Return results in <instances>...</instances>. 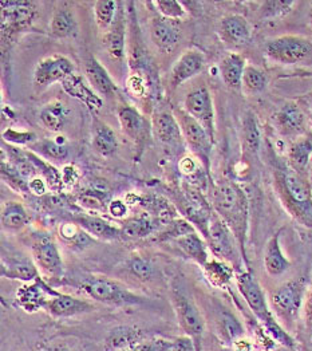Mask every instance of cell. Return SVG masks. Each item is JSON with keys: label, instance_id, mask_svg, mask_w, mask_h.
<instances>
[{"label": "cell", "instance_id": "obj_1", "mask_svg": "<svg viewBox=\"0 0 312 351\" xmlns=\"http://www.w3.org/2000/svg\"><path fill=\"white\" fill-rule=\"evenodd\" d=\"M211 204L219 217L235 234L241 255L245 258V240L248 231L250 204L244 189L232 180H220L212 185Z\"/></svg>", "mask_w": 312, "mask_h": 351}, {"label": "cell", "instance_id": "obj_2", "mask_svg": "<svg viewBox=\"0 0 312 351\" xmlns=\"http://www.w3.org/2000/svg\"><path fill=\"white\" fill-rule=\"evenodd\" d=\"M274 185L288 213L302 226L312 228V185L310 176L280 164L274 168Z\"/></svg>", "mask_w": 312, "mask_h": 351}, {"label": "cell", "instance_id": "obj_3", "mask_svg": "<svg viewBox=\"0 0 312 351\" xmlns=\"http://www.w3.org/2000/svg\"><path fill=\"white\" fill-rule=\"evenodd\" d=\"M1 8V47L11 49L21 34L34 26L39 16L38 3L32 0L0 1Z\"/></svg>", "mask_w": 312, "mask_h": 351}, {"label": "cell", "instance_id": "obj_4", "mask_svg": "<svg viewBox=\"0 0 312 351\" xmlns=\"http://www.w3.org/2000/svg\"><path fill=\"white\" fill-rule=\"evenodd\" d=\"M176 202L177 209L184 215V219H187L201 236L206 239L215 210L211 202L205 197L204 191L188 181H182Z\"/></svg>", "mask_w": 312, "mask_h": 351}, {"label": "cell", "instance_id": "obj_5", "mask_svg": "<svg viewBox=\"0 0 312 351\" xmlns=\"http://www.w3.org/2000/svg\"><path fill=\"white\" fill-rule=\"evenodd\" d=\"M236 280H237L239 291L243 295L244 300L247 302L250 308L254 311L256 317L265 324L268 331L272 332L276 339H279L285 345H291V339L288 338V335L274 319V317L268 308L265 295L263 293V289L255 276L250 271H245V272L239 274L236 276Z\"/></svg>", "mask_w": 312, "mask_h": 351}, {"label": "cell", "instance_id": "obj_6", "mask_svg": "<svg viewBox=\"0 0 312 351\" xmlns=\"http://www.w3.org/2000/svg\"><path fill=\"white\" fill-rule=\"evenodd\" d=\"M81 289L90 299L105 304L134 306L145 302V298L129 290L123 283L108 276H88L82 282Z\"/></svg>", "mask_w": 312, "mask_h": 351}, {"label": "cell", "instance_id": "obj_7", "mask_svg": "<svg viewBox=\"0 0 312 351\" xmlns=\"http://www.w3.org/2000/svg\"><path fill=\"white\" fill-rule=\"evenodd\" d=\"M173 113L180 123L182 138L189 147L192 156L199 160L206 173L211 176V157L215 141L209 137L206 130L199 122L185 112L184 108H174Z\"/></svg>", "mask_w": 312, "mask_h": 351}, {"label": "cell", "instance_id": "obj_8", "mask_svg": "<svg viewBox=\"0 0 312 351\" xmlns=\"http://www.w3.org/2000/svg\"><path fill=\"white\" fill-rule=\"evenodd\" d=\"M265 56L282 64H298L312 58V42L299 35H282L267 40Z\"/></svg>", "mask_w": 312, "mask_h": 351}, {"label": "cell", "instance_id": "obj_9", "mask_svg": "<svg viewBox=\"0 0 312 351\" xmlns=\"http://www.w3.org/2000/svg\"><path fill=\"white\" fill-rule=\"evenodd\" d=\"M205 241L208 244L209 251L215 255L216 259L227 262L232 267L239 264V252L241 254L239 243L235 234L229 230V227L219 217L216 212L212 217L209 232Z\"/></svg>", "mask_w": 312, "mask_h": 351}, {"label": "cell", "instance_id": "obj_10", "mask_svg": "<svg viewBox=\"0 0 312 351\" xmlns=\"http://www.w3.org/2000/svg\"><path fill=\"white\" fill-rule=\"evenodd\" d=\"M171 303L180 327L182 328L185 335L193 339L196 350L201 351L205 324L197 306L193 303V300H191L187 295H184L178 290L171 291Z\"/></svg>", "mask_w": 312, "mask_h": 351}, {"label": "cell", "instance_id": "obj_11", "mask_svg": "<svg viewBox=\"0 0 312 351\" xmlns=\"http://www.w3.org/2000/svg\"><path fill=\"white\" fill-rule=\"evenodd\" d=\"M306 293L304 279H293L271 293V306L283 321H292L300 311Z\"/></svg>", "mask_w": 312, "mask_h": 351}, {"label": "cell", "instance_id": "obj_12", "mask_svg": "<svg viewBox=\"0 0 312 351\" xmlns=\"http://www.w3.org/2000/svg\"><path fill=\"white\" fill-rule=\"evenodd\" d=\"M31 255L39 272L53 280L63 276V261L57 243L47 234L36 236L31 243Z\"/></svg>", "mask_w": 312, "mask_h": 351}, {"label": "cell", "instance_id": "obj_13", "mask_svg": "<svg viewBox=\"0 0 312 351\" xmlns=\"http://www.w3.org/2000/svg\"><path fill=\"white\" fill-rule=\"evenodd\" d=\"M184 109L188 114L195 118L206 130L209 137L215 141L216 123H215V106L213 98L206 86H199L189 91L184 99Z\"/></svg>", "mask_w": 312, "mask_h": 351}, {"label": "cell", "instance_id": "obj_14", "mask_svg": "<svg viewBox=\"0 0 312 351\" xmlns=\"http://www.w3.org/2000/svg\"><path fill=\"white\" fill-rule=\"evenodd\" d=\"M74 63L64 56H51L40 59L34 70L35 88H45L63 82L66 78L74 74Z\"/></svg>", "mask_w": 312, "mask_h": 351}, {"label": "cell", "instance_id": "obj_15", "mask_svg": "<svg viewBox=\"0 0 312 351\" xmlns=\"http://www.w3.org/2000/svg\"><path fill=\"white\" fill-rule=\"evenodd\" d=\"M274 122L278 133L288 138H299L309 132L310 118L296 102H285L275 113ZM311 126V125H310Z\"/></svg>", "mask_w": 312, "mask_h": 351}, {"label": "cell", "instance_id": "obj_16", "mask_svg": "<svg viewBox=\"0 0 312 351\" xmlns=\"http://www.w3.org/2000/svg\"><path fill=\"white\" fill-rule=\"evenodd\" d=\"M117 117L123 134L128 136L137 147H143L153 132L152 121H149L137 108L132 105L118 106Z\"/></svg>", "mask_w": 312, "mask_h": 351}, {"label": "cell", "instance_id": "obj_17", "mask_svg": "<svg viewBox=\"0 0 312 351\" xmlns=\"http://www.w3.org/2000/svg\"><path fill=\"white\" fill-rule=\"evenodd\" d=\"M126 3L119 1L118 12L114 19L112 27L104 35V46L114 60H122L126 57V39H128V10Z\"/></svg>", "mask_w": 312, "mask_h": 351}, {"label": "cell", "instance_id": "obj_18", "mask_svg": "<svg viewBox=\"0 0 312 351\" xmlns=\"http://www.w3.org/2000/svg\"><path fill=\"white\" fill-rule=\"evenodd\" d=\"M220 39L232 47H244L252 39V27L250 22L239 14H230L221 18L219 23Z\"/></svg>", "mask_w": 312, "mask_h": 351}, {"label": "cell", "instance_id": "obj_19", "mask_svg": "<svg viewBox=\"0 0 312 351\" xmlns=\"http://www.w3.org/2000/svg\"><path fill=\"white\" fill-rule=\"evenodd\" d=\"M205 67V56L200 50L189 49L182 53L173 64L169 84L171 88H180L187 81L195 78Z\"/></svg>", "mask_w": 312, "mask_h": 351}, {"label": "cell", "instance_id": "obj_20", "mask_svg": "<svg viewBox=\"0 0 312 351\" xmlns=\"http://www.w3.org/2000/svg\"><path fill=\"white\" fill-rule=\"evenodd\" d=\"M45 310L54 318H71L95 310V306L86 299L67 293H59L47 300Z\"/></svg>", "mask_w": 312, "mask_h": 351}, {"label": "cell", "instance_id": "obj_21", "mask_svg": "<svg viewBox=\"0 0 312 351\" xmlns=\"http://www.w3.org/2000/svg\"><path fill=\"white\" fill-rule=\"evenodd\" d=\"M150 38L157 49L169 53L180 42L181 29L178 27L177 21L156 15L150 21Z\"/></svg>", "mask_w": 312, "mask_h": 351}, {"label": "cell", "instance_id": "obj_22", "mask_svg": "<svg viewBox=\"0 0 312 351\" xmlns=\"http://www.w3.org/2000/svg\"><path fill=\"white\" fill-rule=\"evenodd\" d=\"M152 129L158 141L165 145L174 147L181 144V141L184 140L180 123L173 112H154L152 116Z\"/></svg>", "mask_w": 312, "mask_h": 351}, {"label": "cell", "instance_id": "obj_23", "mask_svg": "<svg viewBox=\"0 0 312 351\" xmlns=\"http://www.w3.org/2000/svg\"><path fill=\"white\" fill-rule=\"evenodd\" d=\"M62 88L70 97L82 102L93 113H98L104 106V99L101 95H98L94 88L87 85L85 80L75 73L62 82Z\"/></svg>", "mask_w": 312, "mask_h": 351}, {"label": "cell", "instance_id": "obj_24", "mask_svg": "<svg viewBox=\"0 0 312 351\" xmlns=\"http://www.w3.org/2000/svg\"><path fill=\"white\" fill-rule=\"evenodd\" d=\"M85 75L88 85L98 95L112 98L118 93V86L106 67L95 58H88L85 63Z\"/></svg>", "mask_w": 312, "mask_h": 351}, {"label": "cell", "instance_id": "obj_25", "mask_svg": "<svg viewBox=\"0 0 312 351\" xmlns=\"http://www.w3.org/2000/svg\"><path fill=\"white\" fill-rule=\"evenodd\" d=\"M51 295V296H57L59 293L51 290L40 278L36 279L35 282H31L29 286H23L18 293H16V299L19 306L27 311V313H35L40 308H45L46 303H47V298L46 295Z\"/></svg>", "mask_w": 312, "mask_h": 351}, {"label": "cell", "instance_id": "obj_26", "mask_svg": "<svg viewBox=\"0 0 312 351\" xmlns=\"http://www.w3.org/2000/svg\"><path fill=\"white\" fill-rule=\"evenodd\" d=\"M82 230H85L87 234L93 239L104 240V241H115L121 240V231L119 227H115L110 221L93 215H78L73 219Z\"/></svg>", "mask_w": 312, "mask_h": 351}, {"label": "cell", "instance_id": "obj_27", "mask_svg": "<svg viewBox=\"0 0 312 351\" xmlns=\"http://www.w3.org/2000/svg\"><path fill=\"white\" fill-rule=\"evenodd\" d=\"M160 230L161 228L158 223L149 213H142L140 216L129 217L119 227L121 240L123 241L141 240L154 232H158Z\"/></svg>", "mask_w": 312, "mask_h": 351}, {"label": "cell", "instance_id": "obj_28", "mask_svg": "<svg viewBox=\"0 0 312 351\" xmlns=\"http://www.w3.org/2000/svg\"><path fill=\"white\" fill-rule=\"evenodd\" d=\"M312 158V134L307 133L291 143L287 152V164L293 171L309 175Z\"/></svg>", "mask_w": 312, "mask_h": 351}, {"label": "cell", "instance_id": "obj_29", "mask_svg": "<svg viewBox=\"0 0 312 351\" xmlns=\"http://www.w3.org/2000/svg\"><path fill=\"white\" fill-rule=\"evenodd\" d=\"M1 276L12 280H22L31 283L40 278V272L34 263V261L26 256H14L8 258V261L3 259Z\"/></svg>", "mask_w": 312, "mask_h": 351}, {"label": "cell", "instance_id": "obj_30", "mask_svg": "<svg viewBox=\"0 0 312 351\" xmlns=\"http://www.w3.org/2000/svg\"><path fill=\"white\" fill-rule=\"evenodd\" d=\"M247 64V59L237 53H230L221 60L220 75L228 88L235 91L243 90V75Z\"/></svg>", "mask_w": 312, "mask_h": 351}, {"label": "cell", "instance_id": "obj_31", "mask_svg": "<svg viewBox=\"0 0 312 351\" xmlns=\"http://www.w3.org/2000/svg\"><path fill=\"white\" fill-rule=\"evenodd\" d=\"M137 202L147 210V213L158 223L160 228L169 224L177 219L178 209L171 202L163 196H150V197H137Z\"/></svg>", "mask_w": 312, "mask_h": 351}, {"label": "cell", "instance_id": "obj_32", "mask_svg": "<svg viewBox=\"0 0 312 351\" xmlns=\"http://www.w3.org/2000/svg\"><path fill=\"white\" fill-rule=\"evenodd\" d=\"M50 34L58 39L75 38L78 34V22L71 8L62 4L53 14L50 22Z\"/></svg>", "mask_w": 312, "mask_h": 351}, {"label": "cell", "instance_id": "obj_33", "mask_svg": "<svg viewBox=\"0 0 312 351\" xmlns=\"http://www.w3.org/2000/svg\"><path fill=\"white\" fill-rule=\"evenodd\" d=\"M29 224V215L19 202H5L1 206V227L7 232H21Z\"/></svg>", "mask_w": 312, "mask_h": 351}, {"label": "cell", "instance_id": "obj_34", "mask_svg": "<svg viewBox=\"0 0 312 351\" xmlns=\"http://www.w3.org/2000/svg\"><path fill=\"white\" fill-rule=\"evenodd\" d=\"M264 267L271 276H279L291 267L289 261L285 258L282 251L279 232L274 234L267 243L265 255H264Z\"/></svg>", "mask_w": 312, "mask_h": 351}, {"label": "cell", "instance_id": "obj_35", "mask_svg": "<svg viewBox=\"0 0 312 351\" xmlns=\"http://www.w3.org/2000/svg\"><path fill=\"white\" fill-rule=\"evenodd\" d=\"M176 245L181 250V252L188 256L191 261L200 264L204 267L208 263V244L202 236H200L197 232L182 236L177 240H174Z\"/></svg>", "mask_w": 312, "mask_h": 351}, {"label": "cell", "instance_id": "obj_36", "mask_svg": "<svg viewBox=\"0 0 312 351\" xmlns=\"http://www.w3.org/2000/svg\"><path fill=\"white\" fill-rule=\"evenodd\" d=\"M69 116L70 110L66 104H63L62 101H51L42 108L39 113V119L47 130L58 133L66 126Z\"/></svg>", "mask_w": 312, "mask_h": 351}, {"label": "cell", "instance_id": "obj_37", "mask_svg": "<svg viewBox=\"0 0 312 351\" xmlns=\"http://www.w3.org/2000/svg\"><path fill=\"white\" fill-rule=\"evenodd\" d=\"M27 149L36 153L42 158L53 160V161H63L70 154L67 141L63 136H58L56 138L38 140L32 145H29Z\"/></svg>", "mask_w": 312, "mask_h": 351}, {"label": "cell", "instance_id": "obj_38", "mask_svg": "<svg viewBox=\"0 0 312 351\" xmlns=\"http://www.w3.org/2000/svg\"><path fill=\"white\" fill-rule=\"evenodd\" d=\"M145 341L141 330L134 327L114 328L106 339V351H119Z\"/></svg>", "mask_w": 312, "mask_h": 351}, {"label": "cell", "instance_id": "obj_39", "mask_svg": "<svg viewBox=\"0 0 312 351\" xmlns=\"http://www.w3.org/2000/svg\"><path fill=\"white\" fill-rule=\"evenodd\" d=\"M91 144L93 149L104 157H112L118 149V140L113 129L102 122L95 125Z\"/></svg>", "mask_w": 312, "mask_h": 351}, {"label": "cell", "instance_id": "obj_40", "mask_svg": "<svg viewBox=\"0 0 312 351\" xmlns=\"http://www.w3.org/2000/svg\"><path fill=\"white\" fill-rule=\"evenodd\" d=\"M109 192L101 189H85L77 195V205L88 212H106L112 202Z\"/></svg>", "mask_w": 312, "mask_h": 351}, {"label": "cell", "instance_id": "obj_41", "mask_svg": "<svg viewBox=\"0 0 312 351\" xmlns=\"http://www.w3.org/2000/svg\"><path fill=\"white\" fill-rule=\"evenodd\" d=\"M202 269L209 283L219 289L227 287L235 275L233 267L227 262H223L219 259L208 261V263L202 267Z\"/></svg>", "mask_w": 312, "mask_h": 351}, {"label": "cell", "instance_id": "obj_42", "mask_svg": "<svg viewBox=\"0 0 312 351\" xmlns=\"http://www.w3.org/2000/svg\"><path fill=\"white\" fill-rule=\"evenodd\" d=\"M59 236L63 241L75 250H85L94 243V239L82 230L75 221L64 223L60 226Z\"/></svg>", "mask_w": 312, "mask_h": 351}, {"label": "cell", "instance_id": "obj_43", "mask_svg": "<svg viewBox=\"0 0 312 351\" xmlns=\"http://www.w3.org/2000/svg\"><path fill=\"white\" fill-rule=\"evenodd\" d=\"M260 129L256 116L252 112H247L243 119V147L248 154L255 156L260 149Z\"/></svg>", "mask_w": 312, "mask_h": 351}, {"label": "cell", "instance_id": "obj_44", "mask_svg": "<svg viewBox=\"0 0 312 351\" xmlns=\"http://www.w3.org/2000/svg\"><path fill=\"white\" fill-rule=\"evenodd\" d=\"M119 1L114 0H98L94 3V18L98 29L104 32L112 27L117 16Z\"/></svg>", "mask_w": 312, "mask_h": 351}, {"label": "cell", "instance_id": "obj_45", "mask_svg": "<svg viewBox=\"0 0 312 351\" xmlns=\"http://www.w3.org/2000/svg\"><path fill=\"white\" fill-rule=\"evenodd\" d=\"M196 232V228L184 217H177L165 227H163L157 234L156 239L158 241H174L182 236Z\"/></svg>", "mask_w": 312, "mask_h": 351}, {"label": "cell", "instance_id": "obj_46", "mask_svg": "<svg viewBox=\"0 0 312 351\" xmlns=\"http://www.w3.org/2000/svg\"><path fill=\"white\" fill-rule=\"evenodd\" d=\"M267 74L254 64H247L243 75V91L247 94H257L267 88Z\"/></svg>", "mask_w": 312, "mask_h": 351}, {"label": "cell", "instance_id": "obj_47", "mask_svg": "<svg viewBox=\"0 0 312 351\" xmlns=\"http://www.w3.org/2000/svg\"><path fill=\"white\" fill-rule=\"evenodd\" d=\"M1 177L5 184H8L18 193H31L29 182L23 176L19 175L18 171L7 161V158L1 154Z\"/></svg>", "mask_w": 312, "mask_h": 351}, {"label": "cell", "instance_id": "obj_48", "mask_svg": "<svg viewBox=\"0 0 312 351\" xmlns=\"http://www.w3.org/2000/svg\"><path fill=\"white\" fill-rule=\"evenodd\" d=\"M296 3L292 0H268L263 1L260 15L263 19H278L289 14Z\"/></svg>", "mask_w": 312, "mask_h": 351}, {"label": "cell", "instance_id": "obj_49", "mask_svg": "<svg viewBox=\"0 0 312 351\" xmlns=\"http://www.w3.org/2000/svg\"><path fill=\"white\" fill-rule=\"evenodd\" d=\"M152 4L154 5V10L157 11L158 15L171 21L178 22L180 19H184L187 15V8L184 7L182 1L157 0V1H152Z\"/></svg>", "mask_w": 312, "mask_h": 351}, {"label": "cell", "instance_id": "obj_50", "mask_svg": "<svg viewBox=\"0 0 312 351\" xmlns=\"http://www.w3.org/2000/svg\"><path fill=\"white\" fill-rule=\"evenodd\" d=\"M128 265H129L128 268L132 272V275L136 279H139L140 282H149L154 276V265L140 255H134L129 261Z\"/></svg>", "mask_w": 312, "mask_h": 351}, {"label": "cell", "instance_id": "obj_51", "mask_svg": "<svg viewBox=\"0 0 312 351\" xmlns=\"http://www.w3.org/2000/svg\"><path fill=\"white\" fill-rule=\"evenodd\" d=\"M3 141L14 145V147H27L32 145L35 141H38L36 134L34 132L26 130H16L14 128H7L3 132Z\"/></svg>", "mask_w": 312, "mask_h": 351}, {"label": "cell", "instance_id": "obj_52", "mask_svg": "<svg viewBox=\"0 0 312 351\" xmlns=\"http://www.w3.org/2000/svg\"><path fill=\"white\" fill-rule=\"evenodd\" d=\"M220 328L229 341H237L244 334L241 323L235 318V315L227 311L221 313L220 315Z\"/></svg>", "mask_w": 312, "mask_h": 351}, {"label": "cell", "instance_id": "obj_53", "mask_svg": "<svg viewBox=\"0 0 312 351\" xmlns=\"http://www.w3.org/2000/svg\"><path fill=\"white\" fill-rule=\"evenodd\" d=\"M119 351H171V341L161 338L145 339L132 348Z\"/></svg>", "mask_w": 312, "mask_h": 351}, {"label": "cell", "instance_id": "obj_54", "mask_svg": "<svg viewBox=\"0 0 312 351\" xmlns=\"http://www.w3.org/2000/svg\"><path fill=\"white\" fill-rule=\"evenodd\" d=\"M171 351H197L193 339L188 335L178 337L171 341Z\"/></svg>", "mask_w": 312, "mask_h": 351}, {"label": "cell", "instance_id": "obj_55", "mask_svg": "<svg viewBox=\"0 0 312 351\" xmlns=\"http://www.w3.org/2000/svg\"><path fill=\"white\" fill-rule=\"evenodd\" d=\"M108 212L113 216L114 219H125L129 213V206L128 203L119 199H113L109 204Z\"/></svg>", "mask_w": 312, "mask_h": 351}, {"label": "cell", "instance_id": "obj_56", "mask_svg": "<svg viewBox=\"0 0 312 351\" xmlns=\"http://www.w3.org/2000/svg\"><path fill=\"white\" fill-rule=\"evenodd\" d=\"M29 192L32 195H36V196H43L49 189V185H47L46 180L39 175H36L29 180Z\"/></svg>", "mask_w": 312, "mask_h": 351}, {"label": "cell", "instance_id": "obj_57", "mask_svg": "<svg viewBox=\"0 0 312 351\" xmlns=\"http://www.w3.org/2000/svg\"><path fill=\"white\" fill-rule=\"evenodd\" d=\"M62 178L64 185H71L78 180V172L73 165H66L62 171Z\"/></svg>", "mask_w": 312, "mask_h": 351}, {"label": "cell", "instance_id": "obj_58", "mask_svg": "<svg viewBox=\"0 0 312 351\" xmlns=\"http://www.w3.org/2000/svg\"><path fill=\"white\" fill-rule=\"evenodd\" d=\"M306 315H307V323H309V327L312 330V289L309 295V299H307V303H306Z\"/></svg>", "mask_w": 312, "mask_h": 351}, {"label": "cell", "instance_id": "obj_59", "mask_svg": "<svg viewBox=\"0 0 312 351\" xmlns=\"http://www.w3.org/2000/svg\"><path fill=\"white\" fill-rule=\"evenodd\" d=\"M309 118H310V125L312 126V104L311 108H310V116H309Z\"/></svg>", "mask_w": 312, "mask_h": 351}, {"label": "cell", "instance_id": "obj_60", "mask_svg": "<svg viewBox=\"0 0 312 351\" xmlns=\"http://www.w3.org/2000/svg\"><path fill=\"white\" fill-rule=\"evenodd\" d=\"M310 16L312 18V1L310 3Z\"/></svg>", "mask_w": 312, "mask_h": 351}, {"label": "cell", "instance_id": "obj_61", "mask_svg": "<svg viewBox=\"0 0 312 351\" xmlns=\"http://www.w3.org/2000/svg\"><path fill=\"white\" fill-rule=\"evenodd\" d=\"M310 181H311V185H312V175L310 176Z\"/></svg>", "mask_w": 312, "mask_h": 351}]
</instances>
